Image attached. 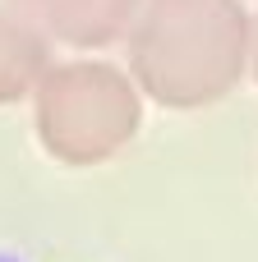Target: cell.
I'll use <instances>...</instances> for the list:
<instances>
[{"mask_svg":"<svg viewBox=\"0 0 258 262\" xmlns=\"http://www.w3.org/2000/svg\"><path fill=\"white\" fill-rule=\"evenodd\" d=\"M249 32L240 0H138L125 28L129 78L166 111L217 106L249 74Z\"/></svg>","mask_w":258,"mask_h":262,"instance_id":"1","label":"cell"},{"mask_svg":"<svg viewBox=\"0 0 258 262\" xmlns=\"http://www.w3.org/2000/svg\"><path fill=\"white\" fill-rule=\"evenodd\" d=\"M37 143L74 170L120 157L143 124L138 83L106 60L51 64L32 88Z\"/></svg>","mask_w":258,"mask_h":262,"instance_id":"2","label":"cell"},{"mask_svg":"<svg viewBox=\"0 0 258 262\" xmlns=\"http://www.w3.org/2000/svg\"><path fill=\"white\" fill-rule=\"evenodd\" d=\"M14 14H23L32 28H42L51 41L65 46H111L125 37L138 0H5Z\"/></svg>","mask_w":258,"mask_h":262,"instance_id":"3","label":"cell"},{"mask_svg":"<svg viewBox=\"0 0 258 262\" xmlns=\"http://www.w3.org/2000/svg\"><path fill=\"white\" fill-rule=\"evenodd\" d=\"M46 69H51V37L9 5H0V106L32 97Z\"/></svg>","mask_w":258,"mask_h":262,"instance_id":"4","label":"cell"},{"mask_svg":"<svg viewBox=\"0 0 258 262\" xmlns=\"http://www.w3.org/2000/svg\"><path fill=\"white\" fill-rule=\"evenodd\" d=\"M249 74L258 78V18H254V32H249Z\"/></svg>","mask_w":258,"mask_h":262,"instance_id":"5","label":"cell"}]
</instances>
